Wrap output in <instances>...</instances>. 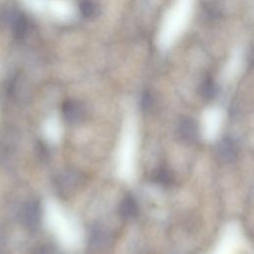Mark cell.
<instances>
[{"label": "cell", "instance_id": "7c38bea8", "mask_svg": "<svg viewBox=\"0 0 254 254\" xmlns=\"http://www.w3.org/2000/svg\"><path fill=\"white\" fill-rule=\"evenodd\" d=\"M39 254H54L52 249L49 248V247H43L40 249L39 251Z\"/></svg>", "mask_w": 254, "mask_h": 254}, {"label": "cell", "instance_id": "8992f818", "mask_svg": "<svg viewBox=\"0 0 254 254\" xmlns=\"http://www.w3.org/2000/svg\"><path fill=\"white\" fill-rule=\"evenodd\" d=\"M119 212L120 215L125 219L135 218L139 212V206L136 199L130 194L125 195L120 202Z\"/></svg>", "mask_w": 254, "mask_h": 254}, {"label": "cell", "instance_id": "52a82bcc", "mask_svg": "<svg viewBox=\"0 0 254 254\" xmlns=\"http://www.w3.org/2000/svg\"><path fill=\"white\" fill-rule=\"evenodd\" d=\"M199 91H200L201 96L204 99L210 100V99H213L217 95L218 87H217L216 83L211 78H206L201 83V85L199 87Z\"/></svg>", "mask_w": 254, "mask_h": 254}, {"label": "cell", "instance_id": "9c48e42d", "mask_svg": "<svg viewBox=\"0 0 254 254\" xmlns=\"http://www.w3.org/2000/svg\"><path fill=\"white\" fill-rule=\"evenodd\" d=\"M154 181L161 186H170L174 181V177L168 169L161 168L155 173Z\"/></svg>", "mask_w": 254, "mask_h": 254}, {"label": "cell", "instance_id": "6da1fadb", "mask_svg": "<svg viewBox=\"0 0 254 254\" xmlns=\"http://www.w3.org/2000/svg\"><path fill=\"white\" fill-rule=\"evenodd\" d=\"M83 175L74 170L63 172L57 179V187L62 194L70 195L83 183Z\"/></svg>", "mask_w": 254, "mask_h": 254}, {"label": "cell", "instance_id": "30bf717a", "mask_svg": "<svg viewBox=\"0 0 254 254\" xmlns=\"http://www.w3.org/2000/svg\"><path fill=\"white\" fill-rule=\"evenodd\" d=\"M40 218V208L37 203H31L26 210V220L29 225L34 226L38 223Z\"/></svg>", "mask_w": 254, "mask_h": 254}, {"label": "cell", "instance_id": "5b68a950", "mask_svg": "<svg viewBox=\"0 0 254 254\" xmlns=\"http://www.w3.org/2000/svg\"><path fill=\"white\" fill-rule=\"evenodd\" d=\"M217 154L219 158L227 163L233 162L237 157V147L230 137H223L217 144Z\"/></svg>", "mask_w": 254, "mask_h": 254}, {"label": "cell", "instance_id": "8fae6325", "mask_svg": "<svg viewBox=\"0 0 254 254\" xmlns=\"http://www.w3.org/2000/svg\"><path fill=\"white\" fill-rule=\"evenodd\" d=\"M155 100L151 92L145 91L141 97V107L144 111H150L154 106Z\"/></svg>", "mask_w": 254, "mask_h": 254}, {"label": "cell", "instance_id": "3957f363", "mask_svg": "<svg viewBox=\"0 0 254 254\" xmlns=\"http://www.w3.org/2000/svg\"><path fill=\"white\" fill-rule=\"evenodd\" d=\"M178 132H179L180 138L184 142L188 144H191L195 142L198 138L197 123L190 117H185L179 123Z\"/></svg>", "mask_w": 254, "mask_h": 254}, {"label": "cell", "instance_id": "ba28073f", "mask_svg": "<svg viewBox=\"0 0 254 254\" xmlns=\"http://www.w3.org/2000/svg\"><path fill=\"white\" fill-rule=\"evenodd\" d=\"M79 11L84 18H93L98 14L99 7L94 0H81Z\"/></svg>", "mask_w": 254, "mask_h": 254}, {"label": "cell", "instance_id": "277c9868", "mask_svg": "<svg viewBox=\"0 0 254 254\" xmlns=\"http://www.w3.org/2000/svg\"><path fill=\"white\" fill-rule=\"evenodd\" d=\"M111 243L110 232L101 226H96L90 233L89 245L93 250H104Z\"/></svg>", "mask_w": 254, "mask_h": 254}, {"label": "cell", "instance_id": "7a4b0ae2", "mask_svg": "<svg viewBox=\"0 0 254 254\" xmlns=\"http://www.w3.org/2000/svg\"><path fill=\"white\" fill-rule=\"evenodd\" d=\"M63 116L69 124L81 123L86 116L84 104L76 99H67L63 104Z\"/></svg>", "mask_w": 254, "mask_h": 254}]
</instances>
